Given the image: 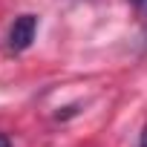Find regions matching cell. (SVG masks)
Masks as SVG:
<instances>
[{"mask_svg": "<svg viewBox=\"0 0 147 147\" xmlns=\"http://www.w3.org/2000/svg\"><path fill=\"white\" fill-rule=\"evenodd\" d=\"M35 32H38V18L35 15H20L15 18L12 29H9V49L12 52H23L32 46L35 40Z\"/></svg>", "mask_w": 147, "mask_h": 147, "instance_id": "obj_1", "label": "cell"}, {"mask_svg": "<svg viewBox=\"0 0 147 147\" xmlns=\"http://www.w3.org/2000/svg\"><path fill=\"white\" fill-rule=\"evenodd\" d=\"M130 3H133V6H136L141 15H147V0H130Z\"/></svg>", "mask_w": 147, "mask_h": 147, "instance_id": "obj_2", "label": "cell"}, {"mask_svg": "<svg viewBox=\"0 0 147 147\" xmlns=\"http://www.w3.org/2000/svg\"><path fill=\"white\" fill-rule=\"evenodd\" d=\"M0 147H12V138H9V136H3V133H0Z\"/></svg>", "mask_w": 147, "mask_h": 147, "instance_id": "obj_3", "label": "cell"}, {"mask_svg": "<svg viewBox=\"0 0 147 147\" xmlns=\"http://www.w3.org/2000/svg\"><path fill=\"white\" fill-rule=\"evenodd\" d=\"M138 147H147V127L141 130V138H138Z\"/></svg>", "mask_w": 147, "mask_h": 147, "instance_id": "obj_4", "label": "cell"}, {"mask_svg": "<svg viewBox=\"0 0 147 147\" xmlns=\"http://www.w3.org/2000/svg\"><path fill=\"white\" fill-rule=\"evenodd\" d=\"M144 46H147V35H144Z\"/></svg>", "mask_w": 147, "mask_h": 147, "instance_id": "obj_5", "label": "cell"}]
</instances>
